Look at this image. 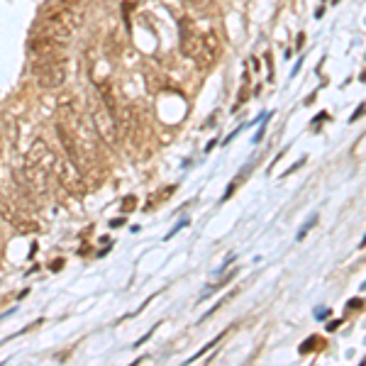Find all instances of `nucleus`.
<instances>
[{"label":"nucleus","mask_w":366,"mask_h":366,"mask_svg":"<svg viewBox=\"0 0 366 366\" xmlns=\"http://www.w3.org/2000/svg\"><path fill=\"white\" fill-rule=\"evenodd\" d=\"M30 71L35 74L37 86L44 88V91L61 88L66 79H69V59H66V52L30 57Z\"/></svg>","instance_id":"f257e3e1"},{"label":"nucleus","mask_w":366,"mask_h":366,"mask_svg":"<svg viewBox=\"0 0 366 366\" xmlns=\"http://www.w3.org/2000/svg\"><path fill=\"white\" fill-rule=\"evenodd\" d=\"M15 179H18V186L27 188L35 198L52 196V171L42 169V166L25 162L22 171H15Z\"/></svg>","instance_id":"f03ea898"},{"label":"nucleus","mask_w":366,"mask_h":366,"mask_svg":"<svg viewBox=\"0 0 366 366\" xmlns=\"http://www.w3.org/2000/svg\"><path fill=\"white\" fill-rule=\"evenodd\" d=\"M91 122H93V132H96V135L101 137L110 149L118 147V142H120L118 120H115V115L105 108V103L101 101V98H98L96 103H91Z\"/></svg>","instance_id":"7ed1b4c3"},{"label":"nucleus","mask_w":366,"mask_h":366,"mask_svg":"<svg viewBox=\"0 0 366 366\" xmlns=\"http://www.w3.org/2000/svg\"><path fill=\"white\" fill-rule=\"evenodd\" d=\"M52 174L57 176L61 188H64L69 196L74 198H83L88 193V183L83 179V171L79 166H74L66 157H57V164H54Z\"/></svg>","instance_id":"20e7f679"},{"label":"nucleus","mask_w":366,"mask_h":366,"mask_svg":"<svg viewBox=\"0 0 366 366\" xmlns=\"http://www.w3.org/2000/svg\"><path fill=\"white\" fill-rule=\"evenodd\" d=\"M54 132H57V140L61 144V149H64V157L69 159L74 166H79L81 171L88 169V164H91V159L86 157V152H83L79 137H76V132L71 130V127H66L64 122H57V127H54Z\"/></svg>","instance_id":"39448f33"},{"label":"nucleus","mask_w":366,"mask_h":366,"mask_svg":"<svg viewBox=\"0 0 366 366\" xmlns=\"http://www.w3.org/2000/svg\"><path fill=\"white\" fill-rule=\"evenodd\" d=\"M203 40V47H201V57L196 59V64L201 69H210L213 64H218L220 57H223V42L220 37L215 35V30H208L205 35H201Z\"/></svg>","instance_id":"423d86ee"},{"label":"nucleus","mask_w":366,"mask_h":366,"mask_svg":"<svg viewBox=\"0 0 366 366\" xmlns=\"http://www.w3.org/2000/svg\"><path fill=\"white\" fill-rule=\"evenodd\" d=\"M27 162L42 166V169H47V171H52L54 164H57V152L49 147L47 140L37 137V140L30 144V149H27Z\"/></svg>","instance_id":"0eeeda50"},{"label":"nucleus","mask_w":366,"mask_h":366,"mask_svg":"<svg viewBox=\"0 0 366 366\" xmlns=\"http://www.w3.org/2000/svg\"><path fill=\"white\" fill-rule=\"evenodd\" d=\"M201 47H203L201 35H196L193 30H183L181 32V52L186 54L188 59L201 57Z\"/></svg>","instance_id":"6e6552de"},{"label":"nucleus","mask_w":366,"mask_h":366,"mask_svg":"<svg viewBox=\"0 0 366 366\" xmlns=\"http://www.w3.org/2000/svg\"><path fill=\"white\" fill-rule=\"evenodd\" d=\"M183 3H188L193 10L203 15H218V3L215 0H183Z\"/></svg>","instance_id":"1a4fd4ad"},{"label":"nucleus","mask_w":366,"mask_h":366,"mask_svg":"<svg viewBox=\"0 0 366 366\" xmlns=\"http://www.w3.org/2000/svg\"><path fill=\"white\" fill-rule=\"evenodd\" d=\"M315 223H318V215H313V218H310V220H308V223H305V225H303V230H301V232H298V240H303V237H305V235H308V230H310V227H313Z\"/></svg>","instance_id":"9d476101"},{"label":"nucleus","mask_w":366,"mask_h":366,"mask_svg":"<svg viewBox=\"0 0 366 366\" xmlns=\"http://www.w3.org/2000/svg\"><path fill=\"white\" fill-rule=\"evenodd\" d=\"M315 345H320V340H318V337H310V340H305V345L301 347V352H303V354H308L310 349H313Z\"/></svg>","instance_id":"9b49d317"},{"label":"nucleus","mask_w":366,"mask_h":366,"mask_svg":"<svg viewBox=\"0 0 366 366\" xmlns=\"http://www.w3.org/2000/svg\"><path fill=\"white\" fill-rule=\"evenodd\" d=\"M349 308H362V301H359V298L357 301H349Z\"/></svg>","instance_id":"f8f14e48"},{"label":"nucleus","mask_w":366,"mask_h":366,"mask_svg":"<svg viewBox=\"0 0 366 366\" xmlns=\"http://www.w3.org/2000/svg\"><path fill=\"white\" fill-rule=\"evenodd\" d=\"M0 159H3V140H0Z\"/></svg>","instance_id":"ddd939ff"},{"label":"nucleus","mask_w":366,"mask_h":366,"mask_svg":"<svg viewBox=\"0 0 366 366\" xmlns=\"http://www.w3.org/2000/svg\"><path fill=\"white\" fill-rule=\"evenodd\" d=\"M359 247H366V235H364V240H362V244H359Z\"/></svg>","instance_id":"4468645a"},{"label":"nucleus","mask_w":366,"mask_h":366,"mask_svg":"<svg viewBox=\"0 0 366 366\" xmlns=\"http://www.w3.org/2000/svg\"><path fill=\"white\" fill-rule=\"evenodd\" d=\"M364 288H366V284H364Z\"/></svg>","instance_id":"2eb2a0df"}]
</instances>
